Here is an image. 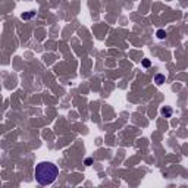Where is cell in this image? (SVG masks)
I'll return each mask as SVG.
<instances>
[{"mask_svg": "<svg viewBox=\"0 0 188 188\" xmlns=\"http://www.w3.org/2000/svg\"><path fill=\"white\" fill-rule=\"evenodd\" d=\"M156 35H157V38H160V40H163V38H165V35H166V32H165L163 30H157V32H156Z\"/></svg>", "mask_w": 188, "mask_h": 188, "instance_id": "obj_5", "label": "cell"}, {"mask_svg": "<svg viewBox=\"0 0 188 188\" xmlns=\"http://www.w3.org/2000/svg\"><path fill=\"white\" fill-rule=\"evenodd\" d=\"M35 181L40 185H50L53 184L59 175V169L52 162H41L35 166Z\"/></svg>", "mask_w": 188, "mask_h": 188, "instance_id": "obj_1", "label": "cell"}, {"mask_svg": "<svg viewBox=\"0 0 188 188\" xmlns=\"http://www.w3.org/2000/svg\"><path fill=\"white\" fill-rule=\"evenodd\" d=\"M91 162H93L91 159H87V160H85V165H91Z\"/></svg>", "mask_w": 188, "mask_h": 188, "instance_id": "obj_7", "label": "cell"}, {"mask_svg": "<svg viewBox=\"0 0 188 188\" xmlns=\"http://www.w3.org/2000/svg\"><path fill=\"white\" fill-rule=\"evenodd\" d=\"M154 81H156V84H157V85L163 84V82H165V75H162V73H157L156 77H154Z\"/></svg>", "mask_w": 188, "mask_h": 188, "instance_id": "obj_3", "label": "cell"}, {"mask_svg": "<svg viewBox=\"0 0 188 188\" xmlns=\"http://www.w3.org/2000/svg\"><path fill=\"white\" fill-rule=\"evenodd\" d=\"M160 113L163 115L165 118H170V116H172V113H173V110H172V107H169V106H165V107H162Z\"/></svg>", "mask_w": 188, "mask_h": 188, "instance_id": "obj_2", "label": "cell"}, {"mask_svg": "<svg viewBox=\"0 0 188 188\" xmlns=\"http://www.w3.org/2000/svg\"><path fill=\"white\" fill-rule=\"evenodd\" d=\"M143 66H144V68H148V66H150V60H148V59H144V60H143Z\"/></svg>", "mask_w": 188, "mask_h": 188, "instance_id": "obj_6", "label": "cell"}, {"mask_svg": "<svg viewBox=\"0 0 188 188\" xmlns=\"http://www.w3.org/2000/svg\"><path fill=\"white\" fill-rule=\"evenodd\" d=\"M34 15H35V12H32V10H31V12H27V13H22V16H21V18H22V19H31Z\"/></svg>", "mask_w": 188, "mask_h": 188, "instance_id": "obj_4", "label": "cell"}]
</instances>
